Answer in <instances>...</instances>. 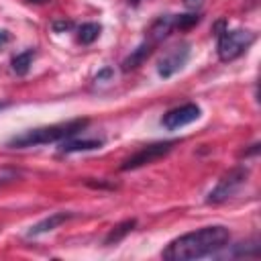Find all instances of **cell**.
Segmentation results:
<instances>
[{
	"mask_svg": "<svg viewBox=\"0 0 261 261\" xmlns=\"http://www.w3.org/2000/svg\"><path fill=\"white\" fill-rule=\"evenodd\" d=\"M230 232L222 224H212L204 226L192 232H186L177 239H173L165 249H163V259L167 261H192V259H202L208 255H216L222 249L228 247Z\"/></svg>",
	"mask_w": 261,
	"mask_h": 261,
	"instance_id": "6da1fadb",
	"label": "cell"
},
{
	"mask_svg": "<svg viewBox=\"0 0 261 261\" xmlns=\"http://www.w3.org/2000/svg\"><path fill=\"white\" fill-rule=\"evenodd\" d=\"M88 124H90L88 118H73V120H67V122H59V124L29 128L20 135H14L6 145L12 147V149H27V147H37V145H47V143H59L63 139L75 137Z\"/></svg>",
	"mask_w": 261,
	"mask_h": 261,
	"instance_id": "7a4b0ae2",
	"label": "cell"
},
{
	"mask_svg": "<svg viewBox=\"0 0 261 261\" xmlns=\"http://www.w3.org/2000/svg\"><path fill=\"white\" fill-rule=\"evenodd\" d=\"M218 35V59L228 63L234 61L237 57H241L257 39V35L253 31L247 29H222Z\"/></svg>",
	"mask_w": 261,
	"mask_h": 261,
	"instance_id": "3957f363",
	"label": "cell"
},
{
	"mask_svg": "<svg viewBox=\"0 0 261 261\" xmlns=\"http://www.w3.org/2000/svg\"><path fill=\"white\" fill-rule=\"evenodd\" d=\"M179 141L177 139H171V141H157V143H151V145H145L141 147L135 155H130L128 159L122 161L120 165V171H130V169H139L143 165H149L161 157H165Z\"/></svg>",
	"mask_w": 261,
	"mask_h": 261,
	"instance_id": "277c9868",
	"label": "cell"
},
{
	"mask_svg": "<svg viewBox=\"0 0 261 261\" xmlns=\"http://www.w3.org/2000/svg\"><path fill=\"white\" fill-rule=\"evenodd\" d=\"M247 177H249V169L247 167L239 165V167L230 169L226 175H222V179L216 184V188L210 190L206 202L208 204H222V202H226L230 196L237 194V190L247 181Z\"/></svg>",
	"mask_w": 261,
	"mask_h": 261,
	"instance_id": "5b68a950",
	"label": "cell"
},
{
	"mask_svg": "<svg viewBox=\"0 0 261 261\" xmlns=\"http://www.w3.org/2000/svg\"><path fill=\"white\" fill-rule=\"evenodd\" d=\"M188 59H190V45H188V43H181V45L173 47L171 51H167V53L159 59L157 71H159L161 77H171L173 73H177V71L186 65Z\"/></svg>",
	"mask_w": 261,
	"mask_h": 261,
	"instance_id": "8992f818",
	"label": "cell"
},
{
	"mask_svg": "<svg viewBox=\"0 0 261 261\" xmlns=\"http://www.w3.org/2000/svg\"><path fill=\"white\" fill-rule=\"evenodd\" d=\"M198 118H200V106L188 102V104H181V106L171 108L169 112H165L163 118H161V124L169 130H175V128H181V126H186V124H190Z\"/></svg>",
	"mask_w": 261,
	"mask_h": 261,
	"instance_id": "52a82bcc",
	"label": "cell"
},
{
	"mask_svg": "<svg viewBox=\"0 0 261 261\" xmlns=\"http://www.w3.org/2000/svg\"><path fill=\"white\" fill-rule=\"evenodd\" d=\"M153 51H155V43H151V41H143L137 49H133L130 55H126V57L122 59V63H120L122 73H128V71H133V69L141 67V65L149 59V55H151Z\"/></svg>",
	"mask_w": 261,
	"mask_h": 261,
	"instance_id": "ba28073f",
	"label": "cell"
},
{
	"mask_svg": "<svg viewBox=\"0 0 261 261\" xmlns=\"http://www.w3.org/2000/svg\"><path fill=\"white\" fill-rule=\"evenodd\" d=\"M69 218H73V212H53L51 216H47V218H43L41 222L33 224V226L27 230V237H39V234H45V232L57 228L59 224L67 222Z\"/></svg>",
	"mask_w": 261,
	"mask_h": 261,
	"instance_id": "9c48e42d",
	"label": "cell"
},
{
	"mask_svg": "<svg viewBox=\"0 0 261 261\" xmlns=\"http://www.w3.org/2000/svg\"><path fill=\"white\" fill-rule=\"evenodd\" d=\"M173 29H175V27H173V14H163V16H159V18H155V20L151 22V27H149V41L157 45V43L163 41Z\"/></svg>",
	"mask_w": 261,
	"mask_h": 261,
	"instance_id": "30bf717a",
	"label": "cell"
},
{
	"mask_svg": "<svg viewBox=\"0 0 261 261\" xmlns=\"http://www.w3.org/2000/svg\"><path fill=\"white\" fill-rule=\"evenodd\" d=\"M102 145H104V141H102V139H82V141H75L73 137H69V139L59 141V151H61V153L94 151V149H100Z\"/></svg>",
	"mask_w": 261,
	"mask_h": 261,
	"instance_id": "8fae6325",
	"label": "cell"
},
{
	"mask_svg": "<svg viewBox=\"0 0 261 261\" xmlns=\"http://www.w3.org/2000/svg\"><path fill=\"white\" fill-rule=\"evenodd\" d=\"M135 226H137V220L135 218H126V220L118 222L116 226H112L108 230V234L104 239V245H116V243H120L130 230H135Z\"/></svg>",
	"mask_w": 261,
	"mask_h": 261,
	"instance_id": "7c38bea8",
	"label": "cell"
},
{
	"mask_svg": "<svg viewBox=\"0 0 261 261\" xmlns=\"http://www.w3.org/2000/svg\"><path fill=\"white\" fill-rule=\"evenodd\" d=\"M33 59H35V49H27L18 55L12 57L10 65H12V71L16 75H27L31 71V65H33Z\"/></svg>",
	"mask_w": 261,
	"mask_h": 261,
	"instance_id": "4fadbf2b",
	"label": "cell"
},
{
	"mask_svg": "<svg viewBox=\"0 0 261 261\" xmlns=\"http://www.w3.org/2000/svg\"><path fill=\"white\" fill-rule=\"evenodd\" d=\"M234 249L226 253V257H259L261 249H259V239H251V241H243L232 245Z\"/></svg>",
	"mask_w": 261,
	"mask_h": 261,
	"instance_id": "5bb4252c",
	"label": "cell"
},
{
	"mask_svg": "<svg viewBox=\"0 0 261 261\" xmlns=\"http://www.w3.org/2000/svg\"><path fill=\"white\" fill-rule=\"evenodd\" d=\"M102 33V27L98 22H84L80 29H77V41L82 45H92Z\"/></svg>",
	"mask_w": 261,
	"mask_h": 261,
	"instance_id": "9a60e30c",
	"label": "cell"
},
{
	"mask_svg": "<svg viewBox=\"0 0 261 261\" xmlns=\"http://www.w3.org/2000/svg\"><path fill=\"white\" fill-rule=\"evenodd\" d=\"M202 20V16L198 12H190V14H173V27L179 31H188L192 27H196Z\"/></svg>",
	"mask_w": 261,
	"mask_h": 261,
	"instance_id": "2e32d148",
	"label": "cell"
},
{
	"mask_svg": "<svg viewBox=\"0 0 261 261\" xmlns=\"http://www.w3.org/2000/svg\"><path fill=\"white\" fill-rule=\"evenodd\" d=\"M51 29H53L55 33H65V31H71V29H73V22H71V20H55V22L51 24Z\"/></svg>",
	"mask_w": 261,
	"mask_h": 261,
	"instance_id": "e0dca14e",
	"label": "cell"
},
{
	"mask_svg": "<svg viewBox=\"0 0 261 261\" xmlns=\"http://www.w3.org/2000/svg\"><path fill=\"white\" fill-rule=\"evenodd\" d=\"M112 75H114L112 67H104L102 71H98V75H96V82H110V80H112Z\"/></svg>",
	"mask_w": 261,
	"mask_h": 261,
	"instance_id": "ac0fdd59",
	"label": "cell"
},
{
	"mask_svg": "<svg viewBox=\"0 0 261 261\" xmlns=\"http://www.w3.org/2000/svg\"><path fill=\"white\" fill-rule=\"evenodd\" d=\"M202 4H204V0H184V6L188 8V10H198V8H202Z\"/></svg>",
	"mask_w": 261,
	"mask_h": 261,
	"instance_id": "d6986e66",
	"label": "cell"
},
{
	"mask_svg": "<svg viewBox=\"0 0 261 261\" xmlns=\"http://www.w3.org/2000/svg\"><path fill=\"white\" fill-rule=\"evenodd\" d=\"M8 41H10V33L4 31V29H0V47H4Z\"/></svg>",
	"mask_w": 261,
	"mask_h": 261,
	"instance_id": "ffe728a7",
	"label": "cell"
},
{
	"mask_svg": "<svg viewBox=\"0 0 261 261\" xmlns=\"http://www.w3.org/2000/svg\"><path fill=\"white\" fill-rule=\"evenodd\" d=\"M24 2H29V4H47L51 0H24Z\"/></svg>",
	"mask_w": 261,
	"mask_h": 261,
	"instance_id": "44dd1931",
	"label": "cell"
},
{
	"mask_svg": "<svg viewBox=\"0 0 261 261\" xmlns=\"http://www.w3.org/2000/svg\"><path fill=\"white\" fill-rule=\"evenodd\" d=\"M126 2H128L130 6H139V4H141V0H126Z\"/></svg>",
	"mask_w": 261,
	"mask_h": 261,
	"instance_id": "7402d4cb",
	"label": "cell"
}]
</instances>
